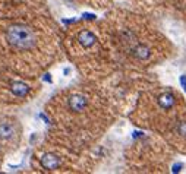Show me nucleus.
<instances>
[{"label":"nucleus","mask_w":186,"mask_h":174,"mask_svg":"<svg viewBox=\"0 0 186 174\" xmlns=\"http://www.w3.org/2000/svg\"><path fill=\"white\" fill-rule=\"evenodd\" d=\"M82 18H85V19H95V15H92V13H84Z\"/></svg>","instance_id":"f8f14e48"},{"label":"nucleus","mask_w":186,"mask_h":174,"mask_svg":"<svg viewBox=\"0 0 186 174\" xmlns=\"http://www.w3.org/2000/svg\"><path fill=\"white\" fill-rule=\"evenodd\" d=\"M41 164H43V167L45 170H54L59 167L60 161L54 154H44L41 157Z\"/></svg>","instance_id":"20e7f679"},{"label":"nucleus","mask_w":186,"mask_h":174,"mask_svg":"<svg viewBox=\"0 0 186 174\" xmlns=\"http://www.w3.org/2000/svg\"><path fill=\"white\" fill-rule=\"evenodd\" d=\"M44 79H45L47 82H51V79H50V75H45V76H44Z\"/></svg>","instance_id":"4468645a"},{"label":"nucleus","mask_w":186,"mask_h":174,"mask_svg":"<svg viewBox=\"0 0 186 174\" xmlns=\"http://www.w3.org/2000/svg\"><path fill=\"white\" fill-rule=\"evenodd\" d=\"M179 82H180V85H182V88H183V91H185V94H186V75H180Z\"/></svg>","instance_id":"9d476101"},{"label":"nucleus","mask_w":186,"mask_h":174,"mask_svg":"<svg viewBox=\"0 0 186 174\" xmlns=\"http://www.w3.org/2000/svg\"><path fill=\"white\" fill-rule=\"evenodd\" d=\"M78 41L81 45H84V47H91V45H94L95 43V35L91 32V31H81L79 35H78Z\"/></svg>","instance_id":"39448f33"},{"label":"nucleus","mask_w":186,"mask_h":174,"mask_svg":"<svg viewBox=\"0 0 186 174\" xmlns=\"http://www.w3.org/2000/svg\"><path fill=\"white\" fill-rule=\"evenodd\" d=\"M87 104H88L87 97H84V95H81V94L72 95V97L69 98V108L72 110V111H75V113L82 111V110L87 107Z\"/></svg>","instance_id":"f03ea898"},{"label":"nucleus","mask_w":186,"mask_h":174,"mask_svg":"<svg viewBox=\"0 0 186 174\" xmlns=\"http://www.w3.org/2000/svg\"><path fill=\"white\" fill-rule=\"evenodd\" d=\"M177 132H179L182 136H186V121H180V123H179Z\"/></svg>","instance_id":"1a4fd4ad"},{"label":"nucleus","mask_w":186,"mask_h":174,"mask_svg":"<svg viewBox=\"0 0 186 174\" xmlns=\"http://www.w3.org/2000/svg\"><path fill=\"white\" fill-rule=\"evenodd\" d=\"M13 133H15V129L12 124H9V123L0 124V139H9V138H12Z\"/></svg>","instance_id":"0eeeda50"},{"label":"nucleus","mask_w":186,"mask_h":174,"mask_svg":"<svg viewBox=\"0 0 186 174\" xmlns=\"http://www.w3.org/2000/svg\"><path fill=\"white\" fill-rule=\"evenodd\" d=\"M41 119H43L44 121H45V123H48V119H47V117H45V116H44V114H41Z\"/></svg>","instance_id":"2eb2a0df"},{"label":"nucleus","mask_w":186,"mask_h":174,"mask_svg":"<svg viewBox=\"0 0 186 174\" xmlns=\"http://www.w3.org/2000/svg\"><path fill=\"white\" fill-rule=\"evenodd\" d=\"M11 89H12V92L15 95H18V97H25L29 92V87L26 84H23V82H13Z\"/></svg>","instance_id":"423d86ee"},{"label":"nucleus","mask_w":186,"mask_h":174,"mask_svg":"<svg viewBox=\"0 0 186 174\" xmlns=\"http://www.w3.org/2000/svg\"><path fill=\"white\" fill-rule=\"evenodd\" d=\"M63 73H65V75H69V73H70V69H69V67H67V69H65V70H63Z\"/></svg>","instance_id":"ddd939ff"},{"label":"nucleus","mask_w":186,"mask_h":174,"mask_svg":"<svg viewBox=\"0 0 186 174\" xmlns=\"http://www.w3.org/2000/svg\"><path fill=\"white\" fill-rule=\"evenodd\" d=\"M133 54L136 56L139 60H145V59H148L150 56H151V50L147 47V45H138L135 50H133Z\"/></svg>","instance_id":"6e6552de"},{"label":"nucleus","mask_w":186,"mask_h":174,"mask_svg":"<svg viewBox=\"0 0 186 174\" xmlns=\"http://www.w3.org/2000/svg\"><path fill=\"white\" fill-rule=\"evenodd\" d=\"M176 104V97L172 94V92H166L163 95L158 97V105L163 110H170L173 108Z\"/></svg>","instance_id":"7ed1b4c3"},{"label":"nucleus","mask_w":186,"mask_h":174,"mask_svg":"<svg viewBox=\"0 0 186 174\" xmlns=\"http://www.w3.org/2000/svg\"><path fill=\"white\" fill-rule=\"evenodd\" d=\"M6 40L12 47L18 50H29L35 43L34 32L26 25H13L8 29Z\"/></svg>","instance_id":"f257e3e1"},{"label":"nucleus","mask_w":186,"mask_h":174,"mask_svg":"<svg viewBox=\"0 0 186 174\" xmlns=\"http://www.w3.org/2000/svg\"><path fill=\"white\" fill-rule=\"evenodd\" d=\"M182 167H183L182 164H175V165H173V168H172V173H179Z\"/></svg>","instance_id":"9b49d317"}]
</instances>
